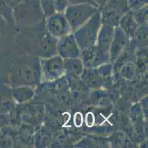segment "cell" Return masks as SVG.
Returning <instances> with one entry per match:
<instances>
[{
	"label": "cell",
	"mask_w": 148,
	"mask_h": 148,
	"mask_svg": "<svg viewBox=\"0 0 148 148\" xmlns=\"http://www.w3.org/2000/svg\"><path fill=\"white\" fill-rule=\"evenodd\" d=\"M45 27L48 32L58 39L72 33L64 13H56L46 18Z\"/></svg>",
	"instance_id": "7"
},
{
	"label": "cell",
	"mask_w": 148,
	"mask_h": 148,
	"mask_svg": "<svg viewBox=\"0 0 148 148\" xmlns=\"http://www.w3.org/2000/svg\"><path fill=\"white\" fill-rule=\"evenodd\" d=\"M85 122H86L87 127H93V125L95 124V114L91 112L87 113L86 116H85Z\"/></svg>",
	"instance_id": "25"
},
{
	"label": "cell",
	"mask_w": 148,
	"mask_h": 148,
	"mask_svg": "<svg viewBox=\"0 0 148 148\" xmlns=\"http://www.w3.org/2000/svg\"><path fill=\"white\" fill-rule=\"evenodd\" d=\"M12 9L14 23L21 28L36 25L45 19L40 0H18Z\"/></svg>",
	"instance_id": "3"
},
{
	"label": "cell",
	"mask_w": 148,
	"mask_h": 148,
	"mask_svg": "<svg viewBox=\"0 0 148 148\" xmlns=\"http://www.w3.org/2000/svg\"><path fill=\"white\" fill-rule=\"evenodd\" d=\"M56 50L58 55L63 59L78 58L81 54V50L75 40L73 33L58 39Z\"/></svg>",
	"instance_id": "8"
},
{
	"label": "cell",
	"mask_w": 148,
	"mask_h": 148,
	"mask_svg": "<svg viewBox=\"0 0 148 148\" xmlns=\"http://www.w3.org/2000/svg\"><path fill=\"white\" fill-rule=\"evenodd\" d=\"M5 1L7 2V3L8 4V5H10V6L11 7V8H13V5H14L16 3L18 0H5Z\"/></svg>",
	"instance_id": "31"
},
{
	"label": "cell",
	"mask_w": 148,
	"mask_h": 148,
	"mask_svg": "<svg viewBox=\"0 0 148 148\" xmlns=\"http://www.w3.org/2000/svg\"><path fill=\"white\" fill-rule=\"evenodd\" d=\"M91 1L94 2L98 7L99 10L104 8L106 5V4L108 3V0H91Z\"/></svg>",
	"instance_id": "29"
},
{
	"label": "cell",
	"mask_w": 148,
	"mask_h": 148,
	"mask_svg": "<svg viewBox=\"0 0 148 148\" xmlns=\"http://www.w3.org/2000/svg\"><path fill=\"white\" fill-rule=\"evenodd\" d=\"M130 39L125 33L119 28V27L114 28V36L109 48V60L111 64L117 59L130 42Z\"/></svg>",
	"instance_id": "10"
},
{
	"label": "cell",
	"mask_w": 148,
	"mask_h": 148,
	"mask_svg": "<svg viewBox=\"0 0 148 148\" xmlns=\"http://www.w3.org/2000/svg\"><path fill=\"white\" fill-rule=\"evenodd\" d=\"M148 0H128L129 10L131 11L136 10L147 5Z\"/></svg>",
	"instance_id": "23"
},
{
	"label": "cell",
	"mask_w": 148,
	"mask_h": 148,
	"mask_svg": "<svg viewBox=\"0 0 148 148\" xmlns=\"http://www.w3.org/2000/svg\"><path fill=\"white\" fill-rule=\"evenodd\" d=\"M69 5H79V4H83V3H88L91 4V5H94V6L97 7L98 8V7L95 5L93 2H91V0H68ZM99 9V8H98Z\"/></svg>",
	"instance_id": "27"
},
{
	"label": "cell",
	"mask_w": 148,
	"mask_h": 148,
	"mask_svg": "<svg viewBox=\"0 0 148 148\" xmlns=\"http://www.w3.org/2000/svg\"><path fill=\"white\" fill-rule=\"evenodd\" d=\"M97 7L88 3L69 5L64 12L72 33L86 22L93 15L98 11Z\"/></svg>",
	"instance_id": "5"
},
{
	"label": "cell",
	"mask_w": 148,
	"mask_h": 148,
	"mask_svg": "<svg viewBox=\"0 0 148 148\" xmlns=\"http://www.w3.org/2000/svg\"><path fill=\"white\" fill-rule=\"evenodd\" d=\"M34 96V87L29 86V85L13 87L12 90V96L13 99L19 104H26L31 99H33Z\"/></svg>",
	"instance_id": "14"
},
{
	"label": "cell",
	"mask_w": 148,
	"mask_h": 148,
	"mask_svg": "<svg viewBox=\"0 0 148 148\" xmlns=\"http://www.w3.org/2000/svg\"><path fill=\"white\" fill-rule=\"evenodd\" d=\"M136 73L137 69L135 62L133 61H130L122 65L117 74L123 79L131 81L135 78Z\"/></svg>",
	"instance_id": "19"
},
{
	"label": "cell",
	"mask_w": 148,
	"mask_h": 148,
	"mask_svg": "<svg viewBox=\"0 0 148 148\" xmlns=\"http://www.w3.org/2000/svg\"><path fill=\"white\" fill-rule=\"evenodd\" d=\"M106 6L115 9L122 14L130 10L128 7V0H108V3Z\"/></svg>",
	"instance_id": "21"
},
{
	"label": "cell",
	"mask_w": 148,
	"mask_h": 148,
	"mask_svg": "<svg viewBox=\"0 0 148 148\" xmlns=\"http://www.w3.org/2000/svg\"><path fill=\"white\" fill-rule=\"evenodd\" d=\"M83 122V117L81 113L77 112L75 114L74 116V124L76 127H81Z\"/></svg>",
	"instance_id": "26"
},
{
	"label": "cell",
	"mask_w": 148,
	"mask_h": 148,
	"mask_svg": "<svg viewBox=\"0 0 148 148\" xmlns=\"http://www.w3.org/2000/svg\"><path fill=\"white\" fill-rule=\"evenodd\" d=\"M10 81L13 87L38 85L41 81L39 57L27 54L19 58L12 67Z\"/></svg>",
	"instance_id": "2"
},
{
	"label": "cell",
	"mask_w": 148,
	"mask_h": 148,
	"mask_svg": "<svg viewBox=\"0 0 148 148\" xmlns=\"http://www.w3.org/2000/svg\"><path fill=\"white\" fill-rule=\"evenodd\" d=\"M114 27L109 24H102L98 32L95 45L99 51L106 54H109V48L114 36Z\"/></svg>",
	"instance_id": "11"
},
{
	"label": "cell",
	"mask_w": 148,
	"mask_h": 148,
	"mask_svg": "<svg viewBox=\"0 0 148 148\" xmlns=\"http://www.w3.org/2000/svg\"><path fill=\"white\" fill-rule=\"evenodd\" d=\"M80 58L85 68H96L103 64L110 62L109 54L100 51L96 45L81 51Z\"/></svg>",
	"instance_id": "9"
},
{
	"label": "cell",
	"mask_w": 148,
	"mask_h": 148,
	"mask_svg": "<svg viewBox=\"0 0 148 148\" xmlns=\"http://www.w3.org/2000/svg\"><path fill=\"white\" fill-rule=\"evenodd\" d=\"M134 19L136 22L138 26L140 25H147L148 20V6L145 5L138 10L132 11Z\"/></svg>",
	"instance_id": "20"
},
{
	"label": "cell",
	"mask_w": 148,
	"mask_h": 148,
	"mask_svg": "<svg viewBox=\"0 0 148 148\" xmlns=\"http://www.w3.org/2000/svg\"><path fill=\"white\" fill-rule=\"evenodd\" d=\"M65 76L69 78H78L83 73L84 65L80 57L64 59Z\"/></svg>",
	"instance_id": "13"
},
{
	"label": "cell",
	"mask_w": 148,
	"mask_h": 148,
	"mask_svg": "<svg viewBox=\"0 0 148 148\" xmlns=\"http://www.w3.org/2000/svg\"><path fill=\"white\" fill-rule=\"evenodd\" d=\"M102 22L99 10L86 23L73 32V35L81 51L95 45Z\"/></svg>",
	"instance_id": "4"
},
{
	"label": "cell",
	"mask_w": 148,
	"mask_h": 148,
	"mask_svg": "<svg viewBox=\"0 0 148 148\" xmlns=\"http://www.w3.org/2000/svg\"><path fill=\"white\" fill-rule=\"evenodd\" d=\"M58 39L53 37L45 27V19L33 26L22 28L17 44L23 53L47 58L57 54Z\"/></svg>",
	"instance_id": "1"
},
{
	"label": "cell",
	"mask_w": 148,
	"mask_h": 148,
	"mask_svg": "<svg viewBox=\"0 0 148 148\" xmlns=\"http://www.w3.org/2000/svg\"><path fill=\"white\" fill-rule=\"evenodd\" d=\"M6 23H7L6 20H5V19L2 17V16H0V31H1V30H2L4 27H5V25L6 24Z\"/></svg>",
	"instance_id": "30"
},
{
	"label": "cell",
	"mask_w": 148,
	"mask_h": 148,
	"mask_svg": "<svg viewBox=\"0 0 148 148\" xmlns=\"http://www.w3.org/2000/svg\"><path fill=\"white\" fill-rule=\"evenodd\" d=\"M136 47H147L148 44L147 25H140L136 30L134 36L131 39Z\"/></svg>",
	"instance_id": "18"
},
{
	"label": "cell",
	"mask_w": 148,
	"mask_h": 148,
	"mask_svg": "<svg viewBox=\"0 0 148 148\" xmlns=\"http://www.w3.org/2000/svg\"><path fill=\"white\" fill-rule=\"evenodd\" d=\"M0 16H2L8 23H14L13 9L5 0H0Z\"/></svg>",
	"instance_id": "22"
},
{
	"label": "cell",
	"mask_w": 148,
	"mask_h": 148,
	"mask_svg": "<svg viewBox=\"0 0 148 148\" xmlns=\"http://www.w3.org/2000/svg\"><path fill=\"white\" fill-rule=\"evenodd\" d=\"M141 108L143 114L145 115V118H147V97H145L141 101Z\"/></svg>",
	"instance_id": "28"
},
{
	"label": "cell",
	"mask_w": 148,
	"mask_h": 148,
	"mask_svg": "<svg viewBox=\"0 0 148 148\" xmlns=\"http://www.w3.org/2000/svg\"><path fill=\"white\" fill-rule=\"evenodd\" d=\"M99 10L100 12L102 24H109V25H111L114 28L119 25V19L123 14L119 13L115 9L106 6H105L104 8Z\"/></svg>",
	"instance_id": "16"
},
{
	"label": "cell",
	"mask_w": 148,
	"mask_h": 148,
	"mask_svg": "<svg viewBox=\"0 0 148 148\" xmlns=\"http://www.w3.org/2000/svg\"><path fill=\"white\" fill-rule=\"evenodd\" d=\"M41 80L52 82L65 75L64 59L56 54L47 58H40Z\"/></svg>",
	"instance_id": "6"
},
{
	"label": "cell",
	"mask_w": 148,
	"mask_h": 148,
	"mask_svg": "<svg viewBox=\"0 0 148 148\" xmlns=\"http://www.w3.org/2000/svg\"><path fill=\"white\" fill-rule=\"evenodd\" d=\"M134 62L136 66L137 73H143L147 70V46L136 49Z\"/></svg>",
	"instance_id": "17"
},
{
	"label": "cell",
	"mask_w": 148,
	"mask_h": 148,
	"mask_svg": "<svg viewBox=\"0 0 148 148\" xmlns=\"http://www.w3.org/2000/svg\"><path fill=\"white\" fill-rule=\"evenodd\" d=\"M56 13H64L68 7V0H52Z\"/></svg>",
	"instance_id": "24"
},
{
	"label": "cell",
	"mask_w": 148,
	"mask_h": 148,
	"mask_svg": "<svg viewBox=\"0 0 148 148\" xmlns=\"http://www.w3.org/2000/svg\"><path fill=\"white\" fill-rule=\"evenodd\" d=\"M118 27H119L129 39H131L133 38L138 25L134 19L131 10H128L121 16Z\"/></svg>",
	"instance_id": "15"
},
{
	"label": "cell",
	"mask_w": 148,
	"mask_h": 148,
	"mask_svg": "<svg viewBox=\"0 0 148 148\" xmlns=\"http://www.w3.org/2000/svg\"><path fill=\"white\" fill-rule=\"evenodd\" d=\"M80 78L88 88H100L105 86L106 80L100 75L97 67L96 68H84Z\"/></svg>",
	"instance_id": "12"
}]
</instances>
